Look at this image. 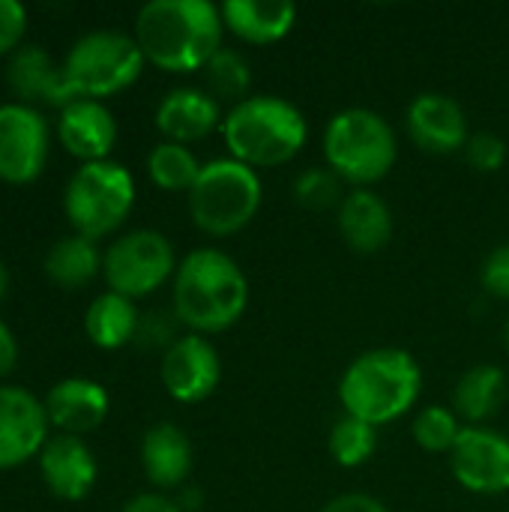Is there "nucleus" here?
Returning <instances> with one entry per match:
<instances>
[{"instance_id": "obj_1", "label": "nucleus", "mask_w": 509, "mask_h": 512, "mask_svg": "<svg viewBox=\"0 0 509 512\" xmlns=\"http://www.w3.org/2000/svg\"><path fill=\"white\" fill-rule=\"evenodd\" d=\"M225 21L210 0H150L135 15V42L147 63L186 75L222 48Z\"/></svg>"}, {"instance_id": "obj_2", "label": "nucleus", "mask_w": 509, "mask_h": 512, "mask_svg": "<svg viewBox=\"0 0 509 512\" xmlns=\"http://www.w3.org/2000/svg\"><path fill=\"white\" fill-rule=\"evenodd\" d=\"M171 303V312L189 333H225L249 306V279L228 252L204 246L177 264Z\"/></svg>"}, {"instance_id": "obj_3", "label": "nucleus", "mask_w": 509, "mask_h": 512, "mask_svg": "<svg viewBox=\"0 0 509 512\" xmlns=\"http://www.w3.org/2000/svg\"><path fill=\"white\" fill-rule=\"evenodd\" d=\"M423 390V369L405 348H372L348 363L339 378V402L348 417L390 426L405 417Z\"/></svg>"}, {"instance_id": "obj_4", "label": "nucleus", "mask_w": 509, "mask_h": 512, "mask_svg": "<svg viewBox=\"0 0 509 512\" xmlns=\"http://www.w3.org/2000/svg\"><path fill=\"white\" fill-rule=\"evenodd\" d=\"M228 156L249 168H279L306 147L309 126L303 111L282 96H249L222 120Z\"/></svg>"}, {"instance_id": "obj_5", "label": "nucleus", "mask_w": 509, "mask_h": 512, "mask_svg": "<svg viewBox=\"0 0 509 512\" xmlns=\"http://www.w3.org/2000/svg\"><path fill=\"white\" fill-rule=\"evenodd\" d=\"M399 156L393 126L372 108H345L324 129L327 168L354 189H369L384 180Z\"/></svg>"}, {"instance_id": "obj_6", "label": "nucleus", "mask_w": 509, "mask_h": 512, "mask_svg": "<svg viewBox=\"0 0 509 512\" xmlns=\"http://www.w3.org/2000/svg\"><path fill=\"white\" fill-rule=\"evenodd\" d=\"M261 198L264 189L255 168L231 156L210 159L189 189V216L207 237H231L258 216Z\"/></svg>"}, {"instance_id": "obj_7", "label": "nucleus", "mask_w": 509, "mask_h": 512, "mask_svg": "<svg viewBox=\"0 0 509 512\" xmlns=\"http://www.w3.org/2000/svg\"><path fill=\"white\" fill-rule=\"evenodd\" d=\"M135 207V180L120 162L102 159L81 165L63 192V213L75 234L99 240L114 234Z\"/></svg>"}, {"instance_id": "obj_8", "label": "nucleus", "mask_w": 509, "mask_h": 512, "mask_svg": "<svg viewBox=\"0 0 509 512\" xmlns=\"http://www.w3.org/2000/svg\"><path fill=\"white\" fill-rule=\"evenodd\" d=\"M144 54L135 36L120 30H93L84 33L66 54L63 69L78 93V99H96L123 93L141 78Z\"/></svg>"}, {"instance_id": "obj_9", "label": "nucleus", "mask_w": 509, "mask_h": 512, "mask_svg": "<svg viewBox=\"0 0 509 512\" xmlns=\"http://www.w3.org/2000/svg\"><path fill=\"white\" fill-rule=\"evenodd\" d=\"M177 264L180 261L171 240L153 228L129 231L102 252V276L108 282V291L129 300L159 291L168 279H174Z\"/></svg>"}, {"instance_id": "obj_10", "label": "nucleus", "mask_w": 509, "mask_h": 512, "mask_svg": "<svg viewBox=\"0 0 509 512\" xmlns=\"http://www.w3.org/2000/svg\"><path fill=\"white\" fill-rule=\"evenodd\" d=\"M48 123L39 108L6 102L0 105V180L27 186L45 171Z\"/></svg>"}, {"instance_id": "obj_11", "label": "nucleus", "mask_w": 509, "mask_h": 512, "mask_svg": "<svg viewBox=\"0 0 509 512\" xmlns=\"http://www.w3.org/2000/svg\"><path fill=\"white\" fill-rule=\"evenodd\" d=\"M450 471L474 495L509 492V438L489 426H465L450 450Z\"/></svg>"}, {"instance_id": "obj_12", "label": "nucleus", "mask_w": 509, "mask_h": 512, "mask_svg": "<svg viewBox=\"0 0 509 512\" xmlns=\"http://www.w3.org/2000/svg\"><path fill=\"white\" fill-rule=\"evenodd\" d=\"M159 375H162L165 393L174 402L195 405L216 393L222 381V360L207 336L186 333L162 354Z\"/></svg>"}, {"instance_id": "obj_13", "label": "nucleus", "mask_w": 509, "mask_h": 512, "mask_svg": "<svg viewBox=\"0 0 509 512\" xmlns=\"http://www.w3.org/2000/svg\"><path fill=\"white\" fill-rule=\"evenodd\" d=\"M48 414L30 390L0 384V471L18 468L48 444Z\"/></svg>"}, {"instance_id": "obj_14", "label": "nucleus", "mask_w": 509, "mask_h": 512, "mask_svg": "<svg viewBox=\"0 0 509 512\" xmlns=\"http://www.w3.org/2000/svg\"><path fill=\"white\" fill-rule=\"evenodd\" d=\"M6 87L21 105H51L66 108L78 99L72 90L63 63H54V57L42 45H21L9 63H6Z\"/></svg>"}, {"instance_id": "obj_15", "label": "nucleus", "mask_w": 509, "mask_h": 512, "mask_svg": "<svg viewBox=\"0 0 509 512\" xmlns=\"http://www.w3.org/2000/svg\"><path fill=\"white\" fill-rule=\"evenodd\" d=\"M411 141L435 156H450L468 144V117L465 108L447 93H420L405 114Z\"/></svg>"}, {"instance_id": "obj_16", "label": "nucleus", "mask_w": 509, "mask_h": 512, "mask_svg": "<svg viewBox=\"0 0 509 512\" xmlns=\"http://www.w3.org/2000/svg\"><path fill=\"white\" fill-rule=\"evenodd\" d=\"M39 474L54 498L75 504L93 492L99 465H96L93 450L84 444V438L54 435L39 453Z\"/></svg>"}, {"instance_id": "obj_17", "label": "nucleus", "mask_w": 509, "mask_h": 512, "mask_svg": "<svg viewBox=\"0 0 509 512\" xmlns=\"http://www.w3.org/2000/svg\"><path fill=\"white\" fill-rule=\"evenodd\" d=\"M57 138L69 156L87 162H102L117 144V120L96 99H75L57 117Z\"/></svg>"}, {"instance_id": "obj_18", "label": "nucleus", "mask_w": 509, "mask_h": 512, "mask_svg": "<svg viewBox=\"0 0 509 512\" xmlns=\"http://www.w3.org/2000/svg\"><path fill=\"white\" fill-rule=\"evenodd\" d=\"M108 408H111L108 390L90 378H63L45 396L48 423L60 435H75V438L99 429L108 417Z\"/></svg>"}, {"instance_id": "obj_19", "label": "nucleus", "mask_w": 509, "mask_h": 512, "mask_svg": "<svg viewBox=\"0 0 509 512\" xmlns=\"http://www.w3.org/2000/svg\"><path fill=\"white\" fill-rule=\"evenodd\" d=\"M222 120L219 102L201 87H174L156 105V129L165 135V141L186 147L207 138L222 126Z\"/></svg>"}, {"instance_id": "obj_20", "label": "nucleus", "mask_w": 509, "mask_h": 512, "mask_svg": "<svg viewBox=\"0 0 509 512\" xmlns=\"http://www.w3.org/2000/svg\"><path fill=\"white\" fill-rule=\"evenodd\" d=\"M336 222L345 243L360 255H375L393 240V210L372 189L345 192L342 204L336 207Z\"/></svg>"}, {"instance_id": "obj_21", "label": "nucleus", "mask_w": 509, "mask_h": 512, "mask_svg": "<svg viewBox=\"0 0 509 512\" xmlns=\"http://www.w3.org/2000/svg\"><path fill=\"white\" fill-rule=\"evenodd\" d=\"M141 465L147 480L162 489H183L192 465H195V453H192V441L186 438V432L174 423H156L144 432L141 441Z\"/></svg>"}, {"instance_id": "obj_22", "label": "nucleus", "mask_w": 509, "mask_h": 512, "mask_svg": "<svg viewBox=\"0 0 509 512\" xmlns=\"http://www.w3.org/2000/svg\"><path fill=\"white\" fill-rule=\"evenodd\" d=\"M219 12L225 30L249 45H273L297 24V6L288 0H225Z\"/></svg>"}, {"instance_id": "obj_23", "label": "nucleus", "mask_w": 509, "mask_h": 512, "mask_svg": "<svg viewBox=\"0 0 509 512\" xmlns=\"http://www.w3.org/2000/svg\"><path fill=\"white\" fill-rule=\"evenodd\" d=\"M509 381L501 366L483 363L468 369L453 390V411L468 426H486L507 402Z\"/></svg>"}, {"instance_id": "obj_24", "label": "nucleus", "mask_w": 509, "mask_h": 512, "mask_svg": "<svg viewBox=\"0 0 509 512\" xmlns=\"http://www.w3.org/2000/svg\"><path fill=\"white\" fill-rule=\"evenodd\" d=\"M138 321H141V315L135 309V300L123 297V294H114V291H105L87 306L84 333L96 348L117 351V348L135 342Z\"/></svg>"}, {"instance_id": "obj_25", "label": "nucleus", "mask_w": 509, "mask_h": 512, "mask_svg": "<svg viewBox=\"0 0 509 512\" xmlns=\"http://www.w3.org/2000/svg\"><path fill=\"white\" fill-rule=\"evenodd\" d=\"M99 273H102V252L96 249L93 240L81 234L60 237L45 255V276L57 288H66V291L84 288Z\"/></svg>"}, {"instance_id": "obj_26", "label": "nucleus", "mask_w": 509, "mask_h": 512, "mask_svg": "<svg viewBox=\"0 0 509 512\" xmlns=\"http://www.w3.org/2000/svg\"><path fill=\"white\" fill-rule=\"evenodd\" d=\"M201 168H204L201 159L186 144L162 141L147 153V174L165 192H186L189 195Z\"/></svg>"}, {"instance_id": "obj_27", "label": "nucleus", "mask_w": 509, "mask_h": 512, "mask_svg": "<svg viewBox=\"0 0 509 512\" xmlns=\"http://www.w3.org/2000/svg\"><path fill=\"white\" fill-rule=\"evenodd\" d=\"M201 72H204V81H207V93L216 102H234V105H240L243 99H249L252 69H249V60L240 51L219 48Z\"/></svg>"}, {"instance_id": "obj_28", "label": "nucleus", "mask_w": 509, "mask_h": 512, "mask_svg": "<svg viewBox=\"0 0 509 512\" xmlns=\"http://www.w3.org/2000/svg\"><path fill=\"white\" fill-rule=\"evenodd\" d=\"M378 450V429L357 420V417H342L330 429V456L339 468H363Z\"/></svg>"}, {"instance_id": "obj_29", "label": "nucleus", "mask_w": 509, "mask_h": 512, "mask_svg": "<svg viewBox=\"0 0 509 512\" xmlns=\"http://www.w3.org/2000/svg\"><path fill=\"white\" fill-rule=\"evenodd\" d=\"M462 429H465L462 420L447 405H429L411 423V435H414L417 447L426 453H444V456H450Z\"/></svg>"}, {"instance_id": "obj_30", "label": "nucleus", "mask_w": 509, "mask_h": 512, "mask_svg": "<svg viewBox=\"0 0 509 512\" xmlns=\"http://www.w3.org/2000/svg\"><path fill=\"white\" fill-rule=\"evenodd\" d=\"M294 198L306 210H330V207L342 204L345 192H342V180L324 165V168H306V171L297 174Z\"/></svg>"}, {"instance_id": "obj_31", "label": "nucleus", "mask_w": 509, "mask_h": 512, "mask_svg": "<svg viewBox=\"0 0 509 512\" xmlns=\"http://www.w3.org/2000/svg\"><path fill=\"white\" fill-rule=\"evenodd\" d=\"M465 156H468L471 168H477V171H483V174H495V171H501L504 162H507V141H504L501 135H495V132H477V135L468 138Z\"/></svg>"}, {"instance_id": "obj_32", "label": "nucleus", "mask_w": 509, "mask_h": 512, "mask_svg": "<svg viewBox=\"0 0 509 512\" xmlns=\"http://www.w3.org/2000/svg\"><path fill=\"white\" fill-rule=\"evenodd\" d=\"M177 315H165V309H153L147 315H141L138 321V333H135V342L147 345V348H171L180 336L174 333L177 330Z\"/></svg>"}, {"instance_id": "obj_33", "label": "nucleus", "mask_w": 509, "mask_h": 512, "mask_svg": "<svg viewBox=\"0 0 509 512\" xmlns=\"http://www.w3.org/2000/svg\"><path fill=\"white\" fill-rule=\"evenodd\" d=\"M27 33V9L18 0H0V57H12Z\"/></svg>"}, {"instance_id": "obj_34", "label": "nucleus", "mask_w": 509, "mask_h": 512, "mask_svg": "<svg viewBox=\"0 0 509 512\" xmlns=\"http://www.w3.org/2000/svg\"><path fill=\"white\" fill-rule=\"evenodd\" d=\"M480 282L486 294L509 300V243H501L498 249L489 252V258L480 267Z\"/></svg>"}, {"instance_id": "obj_35", "label": "nucleus", "mask_w": 509, "mask_h": 512, "mask_svg": "<svg viewBox=\"0 0 509 512\" xmlns=\"http://www.w3.org/2000/svg\"><path fill=\"white\" fill-rule=\"evenodd\" d=\"M321 512H390L378 498L372 495H363V492H348V495H339L333 498L330 504H324Z\"/></svg>"}, {"instance_id": "obj_36", "label": "nucleus", "mask_w": 509, "mask_h": 512, "mask_svg": "<svg viewBox=\"0 0 509 512\" xmlns=\"http://www.w3.org/2000/svg\"><path fill=\"white\" fill-rule=\"evenodd\" d=\"M120 512H180V507H177L168 495L144 492V495H135Z\"/></svg>"}, {"instance_id": "obj_37", "label": "nucleus", "mask_w": 509, "mask_h": 512, "mask_svg": "<svg viewBox=\"0 0 509 512\" xmlns=\"http://www.w3.org/2000/svg\"><path fill=\"white\" fill-rule=\"evenodd\" d=\"M18 366V342L15 333L9 330V324L0 318V378L12 375Z\"/></svg>"}, {"instance_id": "obj_38", "label": "nucleus", "mask_w": 509, "mask_h": 512, "mask_svg": "<svg viewBox=\"0 0 509 512\" xmlns=\"http://www.w3.org/2000/svg\"><path fill=\"white\" fill-rule=\"evenodd\" d=\"M174 504L180 507V512H198L204 507V492L201 489H192V486H183L180 495L174 498Z\"/></svg>"}, {"instance_id": "obj_39", "label": "nucleus", "mask_w": 509, "mask_h": 512, "mask_svg": "<svg viewBox=\"0 0 509 512\" xmlns=\"http://www.w3.org/2000/svg\"><path fill=\"white\" fill-rule=\"evenodd\" d=\"M6 291H9V270H6V264L0 261V300L6 297Z\"/></svg>"}, {"instance_id": "obj_40", "label": "nucleus", "mask_w": 509, "mask_h": 512, "mask_svg": "<svg viewBox=\"0 0 509 512\" xmlns=\"http://www.w3.org/2000/svg\"><path fill=\"white\" fill-rule=\"evenodd\" d=\"M504 342H507V348H509V321H507V327H504Z\"/></svg>"}]
</instances>
